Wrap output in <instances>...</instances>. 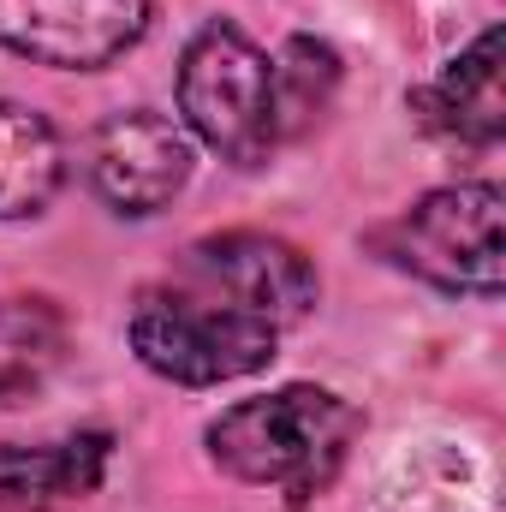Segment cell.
<instances>
[{"mask_svg": "<svg viewBox=\"0 0 506 512\" xmlns=\"http://www.w3.org/2000/svg\"><path fill=\"white\" fill-rule=\"evenodd\" d=\"M334 84H340V60H334V48H322V42H310V36H292L286 54L274 60L280 131L298 126V120H310V114H322Z\"/></svg>", "mask_w": 506, "mask_h": 512, "instance_id": "7c38bea8", "label": "cell"}, {"mask_svg": "<svg viewBox=\"0 0 506 512\" xmlns=\"http://www.w3.org/2000/svg\"><path fill=\"white\" fill-rule=\"evenodd\" d=\"M149 0H0V48L60 72H96L143 42Z\"/></svg>", "mask_w": 506, "mask_h": 512, "instance_id": "5b68a950", "label": "cell"}, {"mask_svg": "<svg viewBox=\"0 0 506 512\" xmlns=\"http://www.w3.org/2000/svg\"><path fill=\"white\" fill-rule=\"evenodd\" d=\"M280 346V328L245 310L221 286H149L131 310V352L185 387H215L256 376Z\"/></svg>", "mask_w": 506, "mask_h": 512, "instance_id": "7a4b0ae2", "label": "cell"}, {"mask_svg": "<svg viewBox=\"0 0 506 512\" xmlns=\"http://www.w3.org/2000/svg\"><path fill=\"white\" fill-rule=\"evenodd\" d=\"M66 358V316L48 298H0V405H24Z\"/></svg>", "mask_w": 506, "mask_h": 512, "instance_id": "8fae6325", "label": "cell"}, {"mask_svg": "<svg viewBox=\"0 0 506 512\" xmlns=\"http://www.w3.org/2000/svg\"><path fill=\"white\" fill-rule=\"evenodd\" d=\"M197 280L221 286L227 298H239L245 310L268 316L274 328L286 322H304L310 304H316V268L310 256L286 239H268V233H221V239H203L197 251Z\"/></svg>", "mask_w": 506, "mask_h": 512, "instance_id": "52a82bcc", "label": "cell"}, {"mask_svg": "<svg viewBox=\"0 0 506 512\" xmlns=\"http://www.w3.org/2000/svg\"><path fill=\"white\" fill-rule=\"evenodd\" d=\"M358 429H364L358 405H346L328 387L298 382L227 405L209 423V453L227 477L251 489H274L286 501H316L340 477Z\"/></svg>", "mask_w": 506, "mask_h": 512, "instance_id": "6da1fadb", "label": "cell"}, {"mask_svg": "<svg viewBox=\"0 0 506 512\" xmlns=\"http://www.w3.org/2000/svg\"><path fill=\"white\" fill-rule=\"evenodd\" d=\"M179 114L215 155L256 167L280 143L274 60L233 24H203L179 60Z\"/></svg>", "mask_w": 506, "mask_h": 512, "instance_id": "3957f363", "label": "cell"}, {"mask_svg": "<svg viewBox=\"0 0 506 512\" xmlns=\"http://www.w3.org/2000/svg\"><path fill=\"white\" fill-rule=\"evenodd\" d=\"M417 108H429L423 120L441 126L447 137L465 143H495L506 131V96H501V30H483L447 72L435 90L417 96Z\"/></svg>", "mask_w": 506, "mask_h": 512, "instance_id": "9c48e42d", "label": "cell"}, {"mask_svg": "<svg viewBox=\"0 0 506 512\" xmlns=\"http://www.w3.org/2000/svg\"><path fill=\"white\" fill-rule=\"evenodd\" d=\"M191 179V137L167 114L126 108L102 120L90 137V185L120 215H155L167 209Z\"/></svg>", "mask_w": 506, "mask_h": 512, "instance_id": "8992f818", "label": "cell"}, {"mask_svg": "<svg viewBox=\"0 0 506 512\" xmlns=\"http://www.w3.org/2000/svg\"><path fill=\"white\" fill-rule=\"evenodd\" d=\"M108 447L114 441L102 429L42 441V447H0V512H48L96 495Z\"/></svg>", "mask_w": 506, "mask_h": 512, "instance_id": "ba28073f", "label": "cell"}, {"mask_svg": "<svg viewBox=\"0 0 506 512\" xmlns=\"http://www.w3.org/2000/svg\"><path fill=\"white\" fill-rule=\"evenodd\" d=\"M60 185H66V149L54 126L24 102H0V221L42 215Z\"/></svg>", "mask_w": 506, "mask_h": 512, "instance_id": "30bf717a", "label": "cell"}, {"mask_svg": "<svg viewBox=\"0 0 506 512\" xmlns=\"http://www.w3.org/2000/svg\"><path fill=\"white\" fill-rule=\"evenodd\" d=\"M506 197L495 185H447L417 197L387 233L381 251L417 280L441 292H471V298H501L506 245H501Z\"/></svg>", "mask_w": 506, "mask_h": 512, "instance_id": "277c9868", "label": "cell"}]
</instances>
